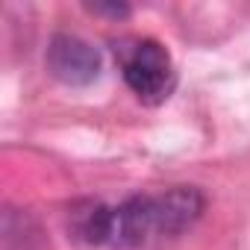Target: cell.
<instances>
[{
    "label": "cell",
    "mask_w": 250,
    "mask_h": 250,
    "mask_svg": "<svg viewBox=\"0 0 250 250\" xmlns=\"http://www.w3.org/2000/svg\"><path fill=\"white\" fill-rule=\"evenodd\" d=\"M115 59L130 91L147 103L159 106L171 97L177 85V71L168 47L156 39H121L115 42Z\"/></svg>",
    "instance_id": "6da1fadb"
},
{
    "label": "cell",
    "mask_w": 250,
    "mask_h": 250,
    "mask_svg": "<svg viewBox=\"0 0 250 250\" xmlns=\"http://www.w3.org/2000/svg\"><path fill=\"white\" fill-rule=\"evenodd\" d=\"M44 65L53 80L80 88V85H91L100 77L103 62H100L97 47H91L85 39H80L74 33H56L47 42Z\"/></svg>",
    "instance_id": "7a4b0ae2"
},
{
    "label": "cell",
    "mask_w": 250,
    "mask_h": 250,
    "mask_svg": "<svg viewBox=\"0 0 250 250\" xmlns=\"http://www.w3.org/2000/svg\"><path fill=\"white\" fill-rule=\"evenodd\" d=\"M3 244L6 250H50V238L42 224L24 209L3 212Z\"/></svg>",
    "instance_id": "8992f818"
},
{
    "label": "cell",
    "mask_w": 250,
    "mask_h": 250,
    "mask_svg": "<svg viewBox=\"0 0 250 250\" xmlns=\"http://www.w3.org/2000/svg\"><path fill=\"white\" fill-rule=\"evenodd\" d=\"M68 229L80 244L88 247H100V244H112L115 238V209L106 206L103 200H77L68 209Z\"/></svg>",
    "instance_id": "277c9868"
},
{
    "label": "cell",
    "mask_w": 250,
    "mask_h": 250,
    "mask_svg": "<svg viewBox=\"0 0 250 250\" xmlns=\"http://www.w3.org/2000/svg\"><path fill=\"white\" fill-rule=\"evenodd\" d=\"M153 238L150 194H133L115 206V247H142Z\"/></svg>",
    "instance_id": "5b68a950"
},
{
    "label": "cell",
    "mask_w": 250,
    "mask_h": 250,
    "mask_svg": "<svg viewBox=\"0 0 250 250\" xmlns=\"http://www.w3.org/2000/svg\"><path fill=\"white\" fill-rule=\"evenodd\" d=\"M206 209V197L194 186H174L162 194H150L153 238H174L197 224Z\"/></svg>",
    "instance_id": "3957f363"
},
{
    "label": "cell",
    "mask_w": 250,
    "mask_h": 250,
    "mask_svg": "<svg viewBox=\"0 0 250 250\" xmlns=\"http://www.w3.org/2000/svg\"><path fill=\"white\" fill-rule=\"evenodd\" d=\"M91 12H100V15H115V18H127L130 15V6H124V3H118V6H103V3H94V6H88Z\"/></svg>",
    "instance_id": "52a82bcc"
}]
</instances>
